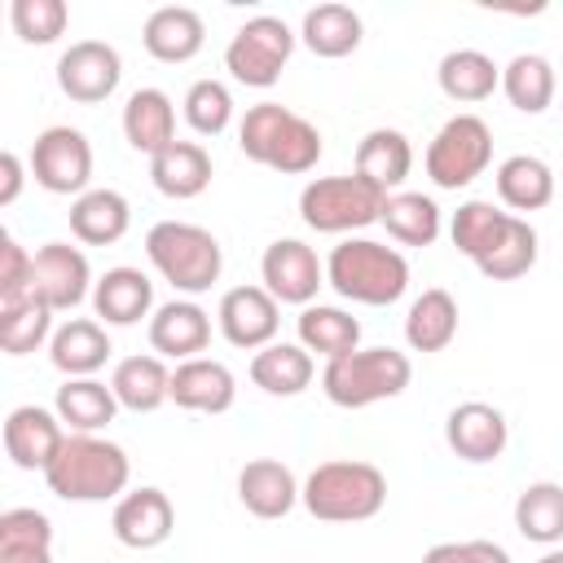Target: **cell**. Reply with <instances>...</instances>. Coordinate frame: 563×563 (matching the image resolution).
<instances>
[{
	"label": "cell",
	"mask_w": 563,
	"mask_h": 563,
	"mask_svg": "<svg viewBox=\"0 0 563 563\" xmlns=\"http://www.w3.org/2000/svg\"><path fill=\"white\" fill-rule=\"evenodd\" d=\"M238 150L282 176H303L321 158V132L282 101H260L238 123Z\"/></svg>",
	"instance_id": "obj_1"
},
{
	"label": "cell",
	"mask_w": 563,
	"mask_h": 563,
	"mask_svg": "<svg viewBox=\"0 0 563 563\" xmlns=\"http://www.w3.org/2000/svg\"><path fill=\"white\" fill-rule=\"evenodd\" d=\"M128 479H132L128 453L114 440L79 435V431L66 435V444L44 471L48 493L62 501H110L128 488Z\"/></svg>",
	"instance_id": "obj_2"
},
{
	"label": "cell",
	"mask_w": 563,
	"mask_h": 563,
	"mask_svg": "<svg viewBox=\"0 0 563 563\" xmlns=\"http://www.w3.org/2000/svg\"><path fill=\"white\" fill-rule=\"evenodd\" d=\"M325 286L365 308H387L409 290V260L374 238H343L325 260Z\"/></svg>",
	"instance_id": "obj_3"
},
{
	"label": "cell",
	"mask_w": 563,
	"mask_h": 563,
	"mask_svg": "<svg viewBox=\"0 0 563 563\" xmlns=\"http://www.w3.org/2000/svg\"><path fill=\"white\" fill-rule=\"evenodd\" d=\"M299 501L321 523H361V519H374L383 510V501H387V475L374 462L334 457V462H321L303 479Z\"/></svg>",
	"instance_id": "obj_4"
},
{
	"label": "cell",
	"mask_w": 563,
	"mask_h": 563,
	"mask_svg": "<svg viewBox=\"0 0 563 563\" xmlns=\"http://www.w3.org/2000/svg\"><path fill=\"white\" fill-rule=\"evenodd\" d=\"M145 255L158 268L163 282H172L180 295H202L220 282L224 251L211 229L189 220H158L145 233Z\"/></svg>",
	"instance_id": "obj_5"
},
{
	"label": "cell",
	"mask_w": 563,
	"mask_h": 563,
	"mask_svg": "<svg viewBox=\"0 0 563 563\" xmlns=\"http://www.w3.org/2000/svg\"><path fill=\"white\" fill-rule=\"evenodd\" d=\"M413 365L396 347H356L339 361H325L321 369V391L339 409H365L378 400H391L409 387Z\"/></svg>",
	"instance_id": "obj_6"
},
{
	"label": "cell",
	"mask_w": 563,
	"mask_h": 563,
	"mask_svg": "<svg viewBox=\"0 0 563 563\" xmlns=\"http://www.w3.org/2000/svg\"><path fill=\"white\" fill-rule=\"evenodd\" d=\"M383 202H387V194L365 185L356 172L352 176H317L299 194V216L317 233H352V229L374 224L383 216Z\"/></svg>",
	"instance_id": "obj_7"
},
{
	"label": "cell",
	"mask_w": 563,
	"mask_h": 563,
	"mask_svg": "<svg viewBox=\"0 0 563 563\" xmlns=\"http://www.w3.org/2000/svg\"><path fill=\"white\" fill-rule=\"evenodd\" d=\"M290 53H295V31L273 13H255L233 31L224 48V70L246 88H273Z\"/></svg>",
	"instance_id": "obj_8"
},
{
	"label": "cell",
	"mask_w": 563,
	"mask_h": 563,
	"mask_svg": "<svg viewBox=\"0 0 563 563\" xmlns=\"http://www.w3.org/2000/svg\"><path fill=\"white\" fill-rule=\"evenodd\" d=\"M493 163V128L479 114H453L427 145V176L435 189H466Z\"/></svg>",
	"instance_id": "obj_9"
},
{
	"label": "cell",
	"mask_w": 563,
	"mask_h": 563,
	"mask_svg": "<svg viewBox=\"0 0 563 563\" xmlns=\"http://www.w3.org/2000/svg\"><path fill=\"white\" fill-rule=\"evenodd\" d=\"M31 176L40 189L48 194H88V180H92V145L79 128H66V123H53L35 136L31 145Z\"/></svg>",
	"instance_id": "obj_10"
},
{
	"label": "cell",
	"mask_w": 563,
	"mask_h": 563,
	"mask_svg": "<svg viewBox=\"0 0 563 563\" xmlns=\"http://www.w3.org/2000/svg\"><path fill=\"white\" fill-rule=\"evenodd\" d=\"M260 277H264V290L277 299V303H299L308 308L317 299V290L325 286V264L317 260V251L299 238H277L264 246V260H260Z\"/></svg>",
	"instance_id": "obj_11"
},
{
	"label": "cell",
	"mask_w": 563,
	"mask_h": 563,
	"mask_svg": "<svg viewBox=\"0 0 563 563\" xmlns=\"http://www.w3.org/2000/svg\"><path fill=\"white\" fill-rule=\"evenodd\" d=\"M119 79H123V57L106 40H75L57 57V88L79 106L106 101L119 88Z\"/></svg>",
	"instance_id": "obj_12"
},
{
	"label": "cell",
	"mask_w": 563,
	"mask_h": 563,
	"mask_svg": "<svg viewBox=\"0 0 563 563\" xmlns=\"http://www.w3.org/2000/svg\"><path fill=\"white\" fill-rule=\"evenodd\" d=\"M277 299L264 290V286H233L220 295V308H216V325L224 334V343L233 347H246V352H260L268 343H277Z\"/></svg>",
	"instance_id": "obj_13"
},
{
	"label": "cell",
	"mask_w": 563,
	"mask_h": 563,
	"mask_svg": "<svg viewBox=\"0 0 563 563\" xmlns=\"http://www.w3.org/2000/svg\"><path fill=\"white\" fill-rule=\"evenodd\" d=\"M444 444L462 462H497L510 444V422L497 405L484 400H462L444 418Z\"/></svg>",
	"instance_id": "obj_14"
},
{
	"label": "cell",
	"mask_w": 563,
	"mask_h": 563,
	"mask_svg": "<svg viewBox=\"0 0 563 563\" xmlns=\"http://www.w3.org/2000/svg\"><path fill=\"white\" fill-rule=\"evenodd\" d=\"M70 431H62L57 409L44 405H18L4 418V453L18 471H48V462L57 457V449L66 444Z\"/></svg>",
	"instance_id": "obj_15"
},
{
	"label": "cell",
	"mask_w": 563,
	"mask_h": 563,
	"mask_svg": "<svg viewBox=\"0 0 563 563\" xmlns=\"http://www.w3.org/2000/svg\"><path fill=\"white\" fill-rule=\"evenodd\" d=\"M92 268L88 255L70 242H44L35 251V295L53 308V312H70L88 299L92 290Z\"/></svg>",
	"instance_id": "obj_16"
},
{
	"label": "cell",
	"mask_w": 563,
	"mask_h": 563,
	"mask_svg": "<svg viewBox=\"0 0 563 563\" xmlns=\"http://www.w3.org/2000/svg\"><path fill=\"white\" fill-rule=\"evenodd\" d=\"M110 528L119 537V545L128 550H154L172 537L176 528V506L163 488L145 484V488H132L114 501V515H110Z\"/></svg>",
	"instance_id": "obj_17"
},
{
	"label": "cell",
	"mask_w": 563,
	"mask_h": 563,
	"mask_svg": "<svg viewBox=\"0 0 563 563\" xmlns=\"http://www.w3.org/2000/svg\"><path fill=\"white\" fill-rule=\"evenodd\" d=\"M172 400L189 413H224L238 400V378L224 361L194 356L172 369Z\"/></svg>",
	"instance_id": "obj_18"
},
{
	"label": "cell",
	"mask_w": 563,
	"mask_h": 563,
	"mask_svg": "<svg viewBox=\"0 0 563 563\" xmlns=\"http://www.w3.org/2000/svg\"><path fill=\"white\" fill-rule=\"evenodd\" d=\"M211 343V317L194 299H172L150 317V347L167 361H194Z\"/></svg>",
	"instance_id": "obj_19"
},
{
	"label": "cell",
	"mask_w": 563,
	"mask_h": 563,
	"mask_svg": "<svg viewBox=\"0 0 563 563\" xmlns=\"http://www.w3.org/2000/svg\"><path fill=\"white\" fill-rule=\"evenodd\" d=\"M303 484L295 479V471L277 457H255L238 471V501L255 515V519H282L295 510Z\"/></svg>",
	"instance_id": "obj_20"
},
{
	"label": "cell",
	"mask_w": 563,
	"mask_h": 563,
	"mask_svg": "<svg viewBox=\"0 0 563 563\" xmlns=\"http://www.w3.org/2000/svg\"><path fill=\"white\" fill-rule=\"evenodd\" d=\"M202 40H207V26H202L198 9H189V4H163L141 26L145 53L154 62H167V66H180V62L198 57L202 53Z\"/></svg>",
	"instance_id": "obj_21"
},
{
	"label": "cell",
	"mask_w": 563,
	"mask_h": 563,
	"mask_svg": "<svg viewBox=\"0 0 563 563\" xmlns=\"http://www.w3.org/2000/svg\"><path fill=\"white\" fill-rule=\"evenodd\" d=\"M352 172H356L365 185L383 189V194H400L405 176L413 172V145H409V136L396 132V128H374V132H365L361 145H356Z\"/></svg>",
	"instance_id": "obj_22"
},
{
	"label": "cell",
	"mask_w": 563,
	"mask_h": 563,
	"mask_svg": "<svg viewBox=\"0 0 563 563\" xmlns=\"http://www.w3.org/2000/svg\"><path fill=\"white\" fill-rule=\"evenodd\" d=\"M150 308H154V282L132 264L106 268L92 286V312L106 325H136Z\"/></svg>",
	"instance_id": "obj_23"
},
{
	"label": "cell",
	"mask_w": 563,
	"mask_h": 563,
	"mask_svg": "<svg viewBox=\"0 0 563 563\" xmlns=\"http://www.w3.org/2000/svg\"><path fill=\"white\" fill-rule=\"evenodd\" d=\"M110 334L101 321H88V317H70L66 325L53 330V343H48V361L57 374L66 378H92L106 361H110Z\"/></svg>",
	"instance_id": "obj_24"
},
{
	"label": "cell",
	"mask_w": 563,
	"mask_h": 563,
	"mask_svg": "<svg viewBox=\"0 0 563 563\" xmlns=\"http://www.w3.org/2000/svg\"><path fill=\"white\" fill-rule=\"evenodd\" d=\"M123 136L136 154H163L176 141V106L163 88H136L123 106Z\"/></svg>",
	"instance_id": "obj_25"
},
{
	"label": "cell",
	"mask_w": 563,
	"mask_h": 563,
	"mask_svg": "<svg viewBox=\"0 0 563 563\" xmlns=\"http://www.w3.org/2000/svg\"><path fill=\"white\" fill-rule=\"evenodd\" d=\"M150 180L163 198H198L211 185V154L198 141H172L163 154L150 158Z\"/></svg>",
	"instance_id": "obj_26"
},
{
	"label": "cell",
	"mask_w": 563,
	"mask_h": 563,
	"mask_svg": "<svg viewBox=\"0 0 563 563\" xmlns=\"http://www.w3.org/2000/svg\"><path fill=\"white\" fill-rule=\"evenodd\" d=\"M435 84H440V92L449 101L475 106V101H488L493 88H501V66L479 48H453V53L440 57Z\"/></svg>",
	"instance_id": "obj_27"
},
{
	"label": "cell",
	"mask_w": 563,
	"mask_h": 563,
	"mask_svg": "<svg viewBox=\"0 0 563 563\" xmlns=\"http://www.w3.org/2000/svg\"><path fill=\"white\" fill-rule=\"evenodd\" d=\"M132 207L119 189H88L70 202V233L88 246H110L128 233Z\"/></svg>",
	"instance_id": "obj_28"
},
{
	"label": "cell",
	"mask_w": 563,
	"mask_h": 563,
	"mask_svg": "<svg viewBox=\"0 0 563 563\" xmlns=\"http://www.w3.org/2000/svg\"><path fill=\"white\" fill-rule=\"evenodd\" d=\"M317 365L303 343H268L251 356V383L268 396H299L308 391Z\"/></svg>",
	"instance_id": "obj_29"
},
{
	"label": "cell",
	"mask_w": 563,
	"mask_h": 563,
	"mask_svg": "<svg viewBox=\"0 0 563 563\" xmlns=\"http://www.w3.org/2000/svg\"><path fill=\"white\" fill-rule=\"evenodd\" d=\"M110 387L119 396V409L154 413L163 400H172V369L163 356H123L110 374Z\"/></svg>",
	"instance_id": "obj_30"
},
{
	"label": "cell",
	"mask_w": 563,
	"mask_h": 563,
	"mask_svg": "<svg viewBox=\"0 0 563 563\" xmlns=\"http://www.w3.org/2000/svg\"><path fill=\"white\" fill-rule=\"evenodd\" d=\"M53 409H57L62 427H70V431H79V435H97L101 427L114 422L119 396H114V387H106V383H97V378H66V383L57 387Z\"/></svg>",
	"instance_id": "obj_31"
},
{
	"label": "cell",
	"mask_w": 563,
	"mask_h": 563,
	"mask_svg": "<svg viewBox=\"0 0 563 563\" xmlns=\"http://www.w3.org/2000/svg\"><path fill=\"white\" fill-rule=\"evenodd\" d=\"M537 229L523 220V216H506V224L497 229V238L484 246V255L475 260V268L488 277V282H515L523 277L532 264H537Z\"/></svg>",
	"instance_id": "obj_32"
},
{
	"label": "cell",
	"mask_w": 563,
	"mask_h": 563,
	"mask_svg": "<svg viewBox=\"0 0 563 563\" xmlns=\"http://www.w3.org/2000/svg\"><path fill=\"white\" fill-rule=\"evenodd\" d=\"M361 13L352 4H312L303 13V26H299V40L308 44V53L317 57H347L361 48Z\"/></svg>",
	"instance_id": "obj_33"
},
{
	"label": "cell",
	"mask_w": 563,
	"mask_h": 563,
	"mask_svg": "<svg viewBox=\"0 0 563 563\" xmlns=\"http://www.w3.org/2000/svg\"><path fill=\"white\" fill-rule=\"evenodd\" d=\"M457 339V299L440 286L422 290L405 317V343L413 352H444Z\"/></svg>",
	"instance_id": "obj_34"
},
{
	"label": "cell",
	"mask_w": 563,
	"mask_h": 563,
	"mask_svg": "<svg viewBox=\"0 0 563 563\" xmlns=\"http://www.w3.org/2000/svg\"><path fill=\"white\" fill-rule=\"evenodd\" d=\"M497 198L510 211H541L554 198V172L537 154H510L497 167Z\"/></svg>",
	"instance_id": "obj_35"
},
{
	"label": "cell",
	"mask_w": 563,
	"mask_h": 563,
	"mask_svg": "<svg viewBox=\"0 0 563 563\" xmlns=\"http://www.w3.org/2000/svg\"><path fill=\"white\" fill-rule=\"evenodd\" d=\"M295 325H299V343L325 361H339L361 343V321L334 303H308Z\"/></svg>",
	"instance_id": "obj_36"
},
{
	"label": "cell",
	"mask_w": 563,
	"mask_h": 563,
	"mask_svg": "<svg viewBox=\"0 0 563 563\" xmlns=\"http://www.w3.org/2000/svg\"><path fill=\"white\" fill-rule=\"evenodd\" d=\"M0 563H53V523L35 506L0 515Z\"/></svg>",
	"instance_id": "obj_37"
},
{
	"label": "cell",
	"mask_w": 563,
	"mask_h": 563,
	"mask_svg": "<svg viewBox=\"0 0 563 563\" xmlns=\"http://www.w3.org/2000/svg\"><path fill=\"white\" fill-rule=\"evenodd\" d=\"M515 528L523 541L559 545L563 541V484L537 479L515 497Z\"/></svg>",
	"instance_id": "obj_38"
},
{
	"label": "cell",
	"mask_w": 563,
	"mask_h": 563,
	"mask_svg": "<svg viewBox=\"0 0 563 563\" xmlns=\"http://www.w3.org/2000/svg\"><path fill=\"white\" fill-rule=\"evenodd\" d=\"M53 343V308L31 290L13 303H0V347L9 356H26Z\"/></svg>",
	"instance_id": "obj_39"
},
{
	"label": "cell",
	"mask_w": 563,
	"mask_h": 563,
	"mask_svg": "<svg viewBox=\"0 0 563 563\" xmlns=\"http://www.w3.org/2000/svg\"><path fill=\"white\" fill-rule=\"evenodd\" d=\"M554 66L541 57V53H519V57H510L506 66H501V92H506V101L515 106V110H523V114H541V110H550V101H554Z\"/></svg>",
	"instance_id": "obj_40"
},
{
	"label": "cell",
	"mask_w": 563,
	"mask_h": 563,
	"mask_svg": "<svg viewBox=\"0 0 563 563\" xmlns=\"http://www.w3.org/2000/svg\"><path fill=\"white\" fill-rule=\"evenodd\" d=\"M378 224H387V233H391L400 246H431V242L440 238V224H444V220H440V207H435L427 194L400 189V194H387Z\"/></svg>",
	"instance_id": "obj_41"
},
{
	"label": "cell",
	"mask_w": 563,
	"mask_h": 563,
	"mask_svg": "<svg viewBox=\"0 0 563 563\" xmlns=\"http://www.w3.org/2000/svg\"><path fill=\"white\" fill-rule=\"evenodd\" d=\"M506 216H510V211H501V207H493V202H484V198H471V202H462V207L453 211L449 238H453V246L475 264V260L484 255V246L497 238V229L506 224Z\"/></svg>",
	"instance_id": "obj_42"
},
{
	"label": "cell",
	"mask_w": 563,
	"mask_h": 563,
	"mask_svg": "<svg viewBox=\"0 0 563 563\" xmlns=\"http://www.w3.org/2000/svg\"><path fill=\"white\" fill-rule=\"evenodd\" d=\"M185 123L198 136H220L233 123V92L220 79H194L185 92Z\"/></svg>",
	"instance_id": "obj_43"
},
{
	"label": "cell",
	"mask_w": 563,
	"mask_h": 563,
	"mask_svg": "<svg viewBox=\"0 0 563 563\" xmlns=\"http://www.w3.org/2000/svg\"><path fill=\"white\" fill-rule=\"evenodd\" d=\"M9 22H13L18 40H26V44H53L66 31L70 9H66V0H13L9 4Z\"/></svg>",
	"instance_id": "obj_44"
},
{
	"label": "cell",
	"mask_w": 563,
	"mask_h": 563,
	"mask_svg": "<svg viewBox=\"0 0 563 563\" xmlns=\"http://www.w3.org/2000/svg\"><path fill=\"white\" fill-rule=\"evenodd\" d=\"M35 290V255L18 246L13 233H0V303H13Z\"/></svg>",
	"instance_id": "obj_45"
},
{
	"label": "cell",
	"mask_w": 563,
	"mask_h": 563,
	"mask_svg": "<svg viewBox=\"0 0 563 563\" xmlns=\"http://www.w3.org/2000/svg\"><path fill=\"white\" fill-rule=\"evenodd\" d=\"M422 563H510L506 545L497 541H440L422 554Z\"/></svg>",
	"instance_id": "obj_46"
},
{
	"label": "cell",
	"mask_w": 563,
	"mask_h": 563,
	"mask_svg": "<svg viewBox=\"0 0 563 563\" xmlns=\"http://www.w3.org/2000/svg\"><path fill=\"white\" fill-rule=\"evenodd\" d=\"M18 194H22V158L13 150H4L0 154V207L18 202Z\"/></svg>",
	"instance_id": "obj_47"
},
{
	"label": "cell",
	"mask_w": 563,
	"mask_h": 563,
	"mask_svg": "<svg viewBox=\"0 0 563 563\" xmlns=\"http://www.w3.org/2000/svg\"><path fill=\"white\" fill-rule=\"evenodd\" d=\"M537 563H563V550H545Z\"/></svg>",
	"instance_id": "obj_48"
}]
</instances>
